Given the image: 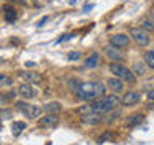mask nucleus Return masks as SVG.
Wrapping results in <instances>:
<instances>
[{
  "mask_svg": "<svg viewBox=\"0 0 154 145\" xmlns=\"http://www.w3.org/2000/svg\"><path fill=\"white\" fill-rule=\"evenodd\" d=\"M106 89H108V87H106L103 82H82V84H77L75 94L84 102H93L96 98L104 97Z\"/></svg>",
  "mask_w": 154,
  "mask_h": 145,
  "instance_id": "1",
  "label": "nucleus"
},
{
  "mask_svg": "<svg viewBox=\"0 0 154 145\" xmlns=\"http://www.w3.org/2000/svg\"><path fill=\"white\" fill-rule=\"evenodd\" d=\"M117 103H120V98L117 97V94L104 95V97H101V98H96L93 102H90L91 111H96V113H101V114H106L108 111L114 110Z\"/></svg>",
  "mask_w": 154,
  "mask_h": 145,
  "instance_id": "2",
  "label": "nucleus"
},
{
  "mask_svg": "<svg viewBox=\"0 0 154 145\" xmlns=\"http://www.w3.org/2000/svg\"><path fill=\"white\" fill-rule=\"evenodd\" d=\"M109 71L112 72V76L122 79L124 82H130V84H133V82L137 81V76L133 74V71L128 69L127 66L120 65V63H112V65H109Z\"/></svg>",
  "mask_w": 154,
  "mask_h": 145,
  "instance_id": "3",
  "label": "nucleus"
},
{
  "mask_svg": "<svg viewBox=\"0 0 154 145\" xmlns=\"http://www.w3.org/2000/svg\"><path fill=\"white\" fill-rule=\"evenodd\" d=\"M16 110H19L24 116H27V118H31V119L38 118L43 111V108H40V106L26 103V102H16Z\"/></svg>",
  "mask_w": 154,
  "mask_h": 145,
  "instance_id": "4",
  "label": "nucleus"
},
{
  "mask_svg": "<svg viewBox=\"0 0 154 145\" xmlns=\"http://www.w3.org/2000/svg\"><path fill=\"white\" fill-rule=\"evenodd\" d=\"M130 39H132L138 47H148L149 42H151L149 32H146L141 27H132L130 29Z\"/></svg>",
  "mask_w": 154,
  "mask_h": 145,
  "instance_id": "5",
  "label": "nucleus"
},
{
  "mask_svg": "<svg viewBox=\"0 0 154 145\" xmlns=\"http://www.w3.org/2000/svg\"><path fill=\"white\" fill-rule=\"evenodd\" d=\"M58 123H60V116L56 113H48L47 116H42L38 119V126L43 129H53L58 126Z\"/></svg>",
  "mask_w": 154,
  "mask_h": 145,
  "instance_id": "6",
  "label": "nucleus"
},
{
  "mask_svg": "<svg viewBox=\"0 0 154 145\" xmlns=\"http://www.w3.org/2000/svg\"><path fill=\"white\" fill-rule=\"evenodd\" d=\"M18 94L21 95L23 98L29 100V98H34V97H37V95H38V90H37L32 84H29V82H24V84H21V85L18 87Z\"/></svg>",
  "mask_w": 154,
  "mask_h": 145,
  "instance_id": "7",
  "label": "nucleus"
},
{
  "mask_svg": "<svg viewBox=\"0 0 154 145\" xmlns=\"http://www.w3.org/2000/svg\"><path fill=\"white\" fill-rule=\"evenodd\" d=\"M80 121L85 126H96V124H100L101 121H103V114L96 113V111H90V113H87V114H82Z\"/></svg>",
  "mask_w": 154,
  "mask_h": 145,
  "instance_id": "8",
  "label": "nucleus"
},
{
  "mask_svg": "<svg viewBox=\"0 0 154 145\" xmlns=\"http://www.w3.org/2000/svg\"><path fill=\"white\" fill-rule=\"evenodd\" d=\"M103 52H104V55L108 56L112 63H119V61L124 60V55L120 53V50H119V48H116L114 45H111V44L103 48Z\"/></svg>",
  "mask_w": 154,
  "mask_h": 145,
  "instance_id": "9",
  "label": "nucleus"
},
{
  "mask_svg": "<svg viewBox=\"0 0 154 145\" xmlns=\"http://www.w3.org/2000/svg\"><path fill=\"white\" fill-rule=\"evenodd\" d=\"M130 40H132V39H128L127 34H116V36H112L109 39V44L114 45L116 48H124L130 44Z\"/></svg>",
  "mask_w": 154,
  "mask_h": 145,
  "instance_id": "10",
  "label": "nucleus"
},
{
  "mask_svg": "<svg viewBox=\"0 0 154 145\" xmlns=\"http://www.w3.org/2000/svg\"><path fill=\"white\" fill-rule=\"evenodd\" d=\"M140 100H141V95H140L138 92L128 90L127 94H124V97L120 98V103L125 105V106H132V105H137Z\"/></svg>",
  "mask_w": 154,
  "mask_h": 145,
  "instance_id": "11",
  "label": "nucleus"
},
{
  "mask_svg": "<svg viewBox=\"0 0 154 145\" xmlns=\"http://www.w3.org/2000/svg\"><path fill=\"white\" fill-rule=\"evenodd\" d=\"M106 87L112 92V94H120L124 90V81L119 79V77H109L108 82H106Z\"/></svg>",
  "mask_w": 154,
  "mask_h": 145,
  "instance_id": "12",
  "label": "nucleus"
},
{
  "mask_svg": "<svg viewBox=\"0 0 154 145\" xmlns=\"http://www.w3.org/2000/svg\"><path fill=\"white\" fill-rule=\"evenodd\" d=\"M2 10H3V18H5V21L7 23H13V21H16V10H14L11 5H3L2 7Z\"/></svg>",
  "mask_w": 154,
  "mask_h": 145,
  "instance_id": "13",
  "label": "nucleus"
},
{
  "mask_svg": "<svg viewBox=\"0 0 154 145\" xmlns=\"http://www.w3.org/2000/svg\"><path fill=\"white\" fill-rule=\"evenodd\" d=\"M18 76L23 77L26 82H29V84H32V82H40V76H38L37 72H32V71H19Z\"/></svg>",
  "mask_w": 154,
  "mask_h": 145,
  "instance_id": "14",
  "label": "nucleus"
},
{
  "mask_svg": "<svg viewBox=\"0 0 154 145\" xmlns=\"http://www.w3.org/2000/svg\"><path fill=\"white\" fill-rule=\"evenodd\" d=\"M143 119H144V116L141 113H133V114H130L128 116V119H127V126L128 127H135V126H140L143 123Z\"/></svg>",
  "mask_w": 154,
  "mask_h": 145,
  "instance_id": "15",
  "label": "nucleus"
},
{
  "mask_svg": "<svg viewBox=\"0 0 154 145\" xmlns=\"http://www.w3.org/2000/svg\"><path fill=\"white\" fill-rule=\"evenodd\" d=\"M43 110L47 111V113H60V111L63 110V106L60 102H48V103L43 105Z\"/></svg>",
  "mask_w": 154,
  "mask_h": 145,
  "instance_id": "16",
  "label": "nucleus"
},
{
  "mask_svg": "<svg viewBox=\"0 0 154 145\" xmlns=\"http://www.w3.org/2000/svg\"><path fill=\"white\" fill-rule=\"evenodd\" d=\"M140 27L144 29L146 32H154V21L148 16H143L140 19Z\"/></svg>",
  "mask_w": 154,
  "mask_h": 145,
  "instance_id": "17",
  "label": "nucleus"
},
{
  "mask_svg": "<svg viewBox=\"0 0 154 145\" xmlns=\"http://www.w3.org/2000/svg\"><path fill=\"white\" fill-rule=\"evenodd\" d=\"M98 63H100V55H98V53H91V55L85 60V68L93 69V68L98 66Z\"/></svg>",
  "mask_w": 154,
  "mask_h": 145,
  "instance_id": "18",
  "label": "nucleus"
},
{
  "mask_svg": "<svg viewBox=\"0 0 154 145\" xmlns=\"http://www.w3.org/2000/svg\"><path fill=\"white\" fill-rule=\"evenodd\" d=\"M132 71L135 76H143L146 72V63H141V61H137L132 65Z\"/></svg>",
  "mask_w": 154,
  "mask_h": 145,
  "instance_id": "19",
  "label": "nucleus"
},
{
  "mask_svg": "<svg viewBox=\"0 0 154 145\" xmlns=\"http://www.w3.org/2000/svg\"><path fill=\"white\" fill-rule=\"evenodd\" d=\"M24 129H26V123H23V121H13L11 123V132L14 135H19Z\"/></svg>",
  "mask_w": 154,
  "mask_h": 145,
  "instance_id": "20",
  "label": "nucleus"
},
{
  "mask_svg": "<svg viewBox=\"0 0 154 145\" xmlns=\"http://www.w3.org/2000/svg\"><path fill=\"white\" fill-rule=\"evenodd\" d=\"M144 63H146V66L154 69V50H149L144 53Z\"/></svg>",
  "mask_w": 154,
  "mask_h": 145,
  "instance_id": "21",
  "label": "nucleus"
},
{
  "mask_svg": "<svg viewBox=\"0 0 154 145\" xmlns=\"http://www.w3.org/2000/svg\"><path fill=\"white\" fill-rule=\"evenodd\" d=\"M10 85H13V77H8L7 74H0V89Z\"/></svg>",
  "mask_w": 154,
  "mask_h": 145,
  "instance_id": "22",
  "label": "nucleus"
},
{
  "mask_svg": "<svg viewBox=\"0 0 154 145\" xmlns=\"http://www.w3.org/2000/svg\"><path fill=\"white\" fill-rule=\"evenodd\" d=\"M108 113H109V114L104 118L106 123H114V121H116V119H119V116H120L119 111H112V110H111V111H108Z\"/></svg>",
  "mask_w": 154,
  "mask_h": 145,
  "instance_id": "23",
  "label": "nucleus"
},
{
  "mask_svg": "<svg viewBox=\"0 0 154 145\" xmlns=\"http://www.w3.org/2000/svg\"><path fill=\"white\" fill-rule=\"evenodd\" d=\"M80 58V52H69L67 53V60L74 61V60H79Z\"/></svg>",
  "mask_w": 154,
  "mask_h": 145,
  "instance_id": "24",
  "label": "nucleus"
},
{
  "mask_svg": "<svg viewBox=\"0 0 154 145\" xmlns=\"http://www.w3.org/2000/svg\"><path fill=\"white\" fill-rule=\"evenodd\" d=\"M72 36H74V34H64V36H61V37H60V39H58V40H56V42H58V44H60V42H63V40H67V39H71Z\"/></svg>",
  "mask_w": 154,
  "mask_h": 145,
  "instance_id": "25",
  "label": "nucleus"
},
{
  "mask_svg": "<svg viewBox=\"0 0 154 145\" xmlns=\"http://www.w3.org/2000/svg\"><path fill=\"white\" fill-rule=\"evenodd\" d=\"M148 98L151 100V102L154 100V89H151V90H148Z\"/></svg>",
  "mask_w": 154,
  "mask_h": 145,
  "instance_id": "26",
  "label": "nucleus"
},
{
  "mask_svg": "<svg viewBox=\"0 0 154 145\" xmlns=\"http://www.w3.org/2000/svg\"><path fill=\"white\" fill-rule=\"evenodd\" d=\"M24 65H26L27 68H34V66H35V63H32V61H27V63H24Z\"/></svg>",
  "mask_w": 154,
  "mask_h": 145,
  "instance_id": "27",
  "label": "nucleus"
},
{
  "mask_svg": "<svg viewBox=\"0 0 154 145\" xmlns=\"http://www.w3.org/2000/svg\"><path fill=\"white\" fill-rule=\"evenodd\" d=\"M2 61H3V58H0V63H2Z\"/></svg>",
  "mask_w": 154,
  "mask_h": 145,
  "instance_id": "28",
  "label": "nucleus"
},
{
  "mask_svg": "<svg viewBox=\"0 0 154 145\" xmlns=\"http://www.w3.org/2000/svg\"><path fill=\"white\" fill-rule=\"evenodd\" d=\"M152 2H154V0H152Z\"/></svg>",
  "mask_w": 154,
  "mask_h": 145,
  "instance_id": "29",
  "label": "nucleus"
}]
</instances>
